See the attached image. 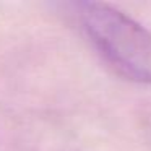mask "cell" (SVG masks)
I'll list each match as a JSON object with an SVG mask.
<instances>
[{
	"label": "cell",
	"instance_id": "6da1fadb",
	"mask_svg": "<svg viewBox=\"0 0 151 151\" xmlns=\"http://www.w3.org/2000/svg\"><path fill=\"white\" fill-rule=\"evenodd\" d=\"M83 24L102 55L124 76L151 83V33L104 4H86Z\"/></svg>",
	"mask_w": 151,
	"mask_h": 151
}]
</instances>
